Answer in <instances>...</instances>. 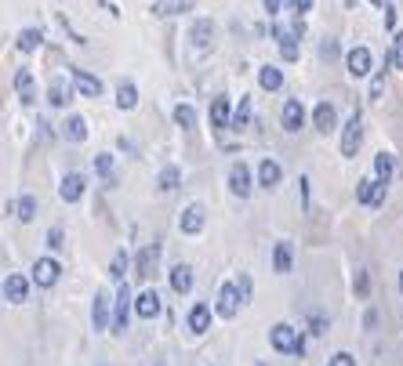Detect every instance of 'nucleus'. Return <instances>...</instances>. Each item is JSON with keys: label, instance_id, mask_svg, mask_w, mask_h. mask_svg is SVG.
Returning <instances> with one entry per match:
<instances>
[{"label": "nucleus", "instance_id": "2eb2a0df", "mask_svg": "<svg viewBox=\"0 0 403 366\" xmlns=\"http://www.w3.org/2000/svg\"><path fill=\"white\" fill-rule=\"evenodd\" d=\"M73 88H77L84 98H98V95H102V80L91 76L88 69H73Z\"/></svg>", "mask_w": 403, "mask_h": 366}, {"label": "nucleus", "instance_id": "58836bf2", "mask_svg": "<svg viewBox=\"0 0 403 366\" xmlns=\"http://www.w3.org/2000/svg\"><path fill=\"white\" fill-rule=\"evenodd\" d=\"M374 185H378V178H364L356 185V200L359 203H371V196H374Z\"/></svg>", "mask_w": 403, "mask_h": 366}, {"label": "nucleus", "instance_id": "2f4dec72", "mask_svg": "<svg viewBox=\"0 0 403 366\" xmlns=\"http://www.w3.org/2000/svg\"><path fill=\"white\" fill-rule=\"evenodd\" d=\"M175 123L182 127V131H193V127H197V109H193V105H185V102H178L175 105Z\"/></svg>", "mask_w": 403, "mask_h": 366}, {"label": "nucleus", "instance_id": "423d86ee", "mask_svg": "<svg viewBox=\"0 0 403 366\" xmlns=\"http://www.w3.org/2000/svg\"><path fill=\"white\" fill-rule=\"evenodd\" d=\"M240 290H237V283H222V290H218V305H215V312L222 316V319H232L240 312Z\"/></svg>", "mask_w": 403, "mask_h": 366}, {"label": "nucleus", "instance_id": "f3484780", "mask_svg": "<svg viewBox=\"0 0 403 366\" xmlns=\"http://www.w3.org/2000/svg\"><path fill=\"white\" fill-rule=\"evenodd\" d=\"M272 36H277V44H280V55L284 62H298V44H294V29H284V26H272Z\"/></svg>", "mask_w": 403, "mask_h": 366}, {"label": "nucleus", "instance_id": "473e14b6", "mask_svg": "<svg viewBox=\"0 0 403 366\" xmlns=\"http://www.w3.org/2000/svg\"><path fill=\"white\" fill-rule=\"evenodd\" d=\"M178 182H182V170H178V167H164L160 178H157V189H160V192H175Z\"/></svg>", "mask_w": 403, "mask_h": 366}, {"label": "nucleus", "instance_id": "dca6fc26", "mask_svg": "<svg viewBox=\"0 0 403 366\" xmlns=\"http://www.w3.org/2000/svg\"><path fill=\"white\" fill-rule=\"evenodd\" d=\"M135 312H138V319H157L160 316V294L157 290H142L135 297Z\"/></svg>", "mask_w": 403, "mask_h": 366}, {"label": "nucleus", "instance_id": "864d4df0", "mask_svg": "<svg viewBox=\"0 0 403 366\" xmlns=\"http://www.w3.org/2000/svg\"><path fill=\"white\" fill-rule=\"evenodd\" d=\"M345 4H349V8H352V4H356V0H345Z\"/></svg>", "mask_w": 403, "mask_h": 366}, {"label": "nucleus", "instance_id": "9d476101", "mask_svg": "<svg viewBox=\"0 0 403 366\" xmlns=\"http://www.w3.org/2000/svg\"><path fill=\"white\" fill-rule=\"evenodd\" d=\"M157 265H160V243L142 247L138 257H135V272H138L142 279H150V276H157Z\"/></svg>", "mask_w": 403, "mask_h": 366}, {"label": "nucleus", "instance_id": "37998d69", "mask_svg": "<svg viewBox=\"0 0 403 366\" xmlns=\"http://www.w3.org/2000/svg\"><path fill=\"white\" fill-rule=\"evenodd\" d=\"M381 11H385V29H392L396 26V8L392 4H381Z\"/></svg>", "mask_w": 403, "mask_h": 366}, {"label": "nucleus", "instance_id": "c03bdc74", "mask_svg": "<svg viewBox=\"0 0 403 366\" xmlns=\"http://www.w3.org/2000/svg\"><path fill=\"white\" fill-rule=\"evenodd\" d=\"M320 55H324V58H334V55H338V44H334V40H324V44H320Z\"/></svg>", "mask_w": 403, "mask_h": 366}, {"label": "nucleus", "instance_id": "7c9ffc66", "mask_svg": "<svg viewBox=\"0 0 403 366\" xmlns=\"http://www.w3.org/2000/svg\"><path fill=\"white\" fill-rule=\"evenodd\" d=\"M15 44H18V51H26V55H29V51H37L40 44H44V33L29 26V29H22V33H18V40H15Z\"/></svg>", "mask_w": 403, "mask_h": 366}, {"label": "nucleus", "instance_id": "412c9836", "mask_svg": "<svg viewBox=\"0 0 403 366\" xmlns=\"http://www.w3.org/2000/svg\"><path fill=\"white\" fill-rule=\"evenodd\" d=\"M91 323H95V330H105V327H110V294H105V290H98V294H95Z\"/></svg>", "mask_w": 403, "mask_h": 366}, {"label": "nucleus", "instance_id": "4468645a", "mask_svg": "<svg viewBox=\"0 0 403 366\" xmlns=\"http://www.w3.org/2000/svg\"><path fill=\"white\" fill-rule=\"evenodd\" d=\"M312 123H316V131H320V135H331L334 127H338L334 105H331V102H320V105H316V109H312Z\"/></svg>", "mask_w": 403, "mask_h": 366}, {"label": "nucleus", "instance_id": "c756f323", "mask_svg": "<svg viewBox=\"0 0 403 366\" xmlns=\"http://www.w3.org/2000/svg\"><path fill=\"white\" fill-rule=\"evenodd\" d=\"M258 83H262V91H280L284 88V73L277 66H262L258 69Z\"/></svg>", "mask_w": 403, "mask_h": 366}, {"label": "nucleus", "instance_id": "a211bd4d", "mask_svg": "<svg viewBox=\"0 0 403 366\" xmlns=\"http://www.w3.org/2000/svg\"><path fill=\"white\" fill-rule=\"evenodd\" d=\"M48 102L55 105V109H66V105L73 102V88L62 76H55L51 83H48Z\"/></svg>", "mask_w": 403, "mask_h": 366}, {"label": "nucleus", "instance_id": "de8ad7c7", "mask_svg": "<svg viewBox=\"0 0 403 366\" xmlns=\"http://www.w3.org/2000/svg\"><path fill=\"white\" fill-rule=\"evenodd\" d=\"M381 91H385V76H378V80L371 83V98H381Z\"/></svg>", "mask_w": 403, "mask_h": 366}, {"label": "nucleus", "instance_id": "e433bc0d", "mask_svg": "<svg viewBox=\"0 0 403 366\" xmlns=\"http://www.w3.org/2000/svg\"><path fill=\"white\" fill-rule=\"evenodd\" d=\"M385 66L403 69V33H396V36H392V51L385 55Z\"/></svg>", "mask_w": 403, "mask_h": 366}, {"label": "nucleus", "instance_id": "f03ea898", "mask_svg": "<svg viewBox=\"0 0 403 366\" xmlns=\"http://www.w3.org/2000/svg\"><path fill=\"white\" fill-rule=\"evenodd\" d=\"M127 316H131V287L120 283V287H117V297H113V319H110L113 334H124V330H127Z\"/></svg>", "mask_w": 403, "mask_h": 366}, {"label": "nucleus", "instance_id": "5701e85b", "mask_svg": "<svg viewBox=\"0 0 403 366\" xmlns=\"http://www.w3.org/2000/svg\"><path fill=\"white\" fill-rule=\"evenodd\" d=\"M182 11H193V0H153V15L157 18H171Z\"/></svg>", "mask_w": 403, "mask_h": 366}, {"label": "nucleus", "instance_id": "8fccbe9b", "mask_svg": "<svg viewBox=\"0 0 403 366\" xmlns=\"http://www.w3.org/2000/svg\"><path fill=\"white\" fill-rule=\"evenodd\" d=\"M265 11H269V15H277V11H280V0H265Z\"/></svg>", "mask_w": 403, "mask_h": 366}, {"label": "nucleus", "instance_id": "cd10ccee", "mask_svg": "<svg viewBox=\"0 0 403 366\" xmlns=\"http://www.w3.org/2000/svg\"><path fill=\"white\" fill-rule=\"evenodd\" d=\"M291 262H294L291 243H287V240H280V243H277V250H272V269H277L280 276H287V272H291Z\"/></svg>", "mask_w": 403, "mask_h": 366}, {"label": "nucleus", "instance_id": "72a5a7b5", "mask_svg": "<svg viewBox=\"0 0 403 366\" xmlns=\"http://www.w3.org/2000/svg\"><path fill=\"white\" fill-rule=\"evenodd\" d=\"M247 123H251V98H240V105H237V109H232V116H229V127L244 131Z\"/></svg>", "mask_w": 403, "mask_h": 366}, {"label": "nucleus", "instance_id": "4be33fe9", "mask_svg": "<svg viewBox=\"0 0 403 366\" xmlns=\"http://www.w3.org/2000/svg\"><path fill=\"white\" fill-rule=\"evenodd\" d=\"M280 178H284V170H280L277 160H262V163H258V185H262V189H277Z\"/></svg>", "mask_w": 403, "mask_h": 366}, {"label": "nucleus", "instance_id": "f8f14e48", "mask_svg": "<svg viewBox=\"0 0 403 366\" xmlns=\"http://www.w3.org/2000/svg\"><path fill=\"white\" fill-rule=\"evenodd\" d=\"M189 40H193V48H200V51L215 48V22H211V18H197L193 29H189Z\"/></svg>", "mask_w": 403, "mask_h": 366}, {"label": "nucleus", "instance_id": "0eeeda50", "mask_svg": "<svg viewBox=\"0 0 403 366\" xmlns=\"http://www.w3.org/2000/svg\"><path fill=\"white\" fill-rule=\"evenodd\" d=\"M58 276H62V265L55 262V257H40V262L33 265V283L44 287V290L58 283Z\"/></svg>", "mask_w": 403, "mask_h": 366}, {"label": "nucleus", "instance_id": "49530a36", "mask_svg": "<svg viewBox=\"0 0 403 366\" xmlns=\"http://www.w3.org/2000/svg\"><path fill=\"white\" fill-rule=\"evenodd\" d=\"M291 8L298 15H305V11H312V0H291Z\"/></svg>", "mask_w": 403, "mask_h": 366}, {"label": "nucleus", "instance_id": "6e6552de", "mask_svg": "<svg viewBox=\"0 0 403 366\" xmlns=\"http://www.w3.org/2000/svg\"><path fill=\"white\" fill-rule=\"evenodd\" d=\"M280 123H284V131H287V135H298V131H302V123H305V109H302V102H298V98H287V102H284Z\"/></svg>", "mask_w": 403, "mask_h": 366}, {"label": "nucleus", "instance_id": "7ed1b4c3", "mask_svg": "<svg viewBox=\"0 0 403 366\" xmlns=\"http://www.w3.org/2000/svg\"><path fill=\"white\" fill-rule=\"evenodd\" d=\"M359 142H364V120H359V113H352L349 123H345V131H342V156H356Z\"/></svg>", "mask_w": 403, "mask_h": 366}, {"label": "nucleus", "instance_id": "f704fd0d", "mask_svg": "<svg viewBox=\"0 0 403 366\" xmlns=\"http://www.w3.org/2000/svg\"><path fill=\"white\" fill-rule=\"evenodd\" d=\"M95 170H98V178H102L105 185L117 182V175H113V156H110V153H98V156H95Z\"/></svg>", "mask_w": 403, "mask_h": 366}, {"label": "nucleus", "instance_id": "bb28decb", "mask_svg": "<svg viewBox=\"0 0 403 366\" xmlns=\"http://www.w3.org/2000/svg\"><path fill=\"white\" fill-rule=\"evenodd\" d=\"M117 105H120L124 113H131L135 105H138V88H135L131 80H124L120 88H117Z\"/></svg>", "mask_w": 403, "mask_h": 366}, {"label": "nucleus", "instance_id": "f257e3e1", "mask_svg": "<svg viewBox=\"0 0 403 366\" xmlns=\"http://www.w3.org/2000/svg\"><path fill=\"white\" fill-rule=\"evenodd\" d=\"M269 341H272V348L284 352V355H302V352H305L302 334L294 330V327H287V323H277V327L269 330Z\"/></svg>", "mask_w": 403, "mask_h": 366}, {"label": "nucleus", "instance_id": "6ab92c4d", "mask_svg": "<svg viewBox=\"0 0 403 366\" xmlns=\"http://www.w3.org/2000/svg\"><path fill=\"white\" fill-rule=\"evenodd\" d=\"M15 91L22 98V105H33L37 102V83H33V73L29 69H18L15 73Z\"/></svg>", "mask_w": 403, "mask_h": 366}, {"label": "nucleus", "instance_id": "3c124183", "mask_svg": "<svg viewBox=\"0 0 403 366\" xmlns=\"http://www.w3.org/2000/svg\"><path fill=\"white\" fill-rule=\"evenodd\" d=\"M399 294H403V269H399Z\"/></svg>", "mask_w": 403, "mask_h": 366}, {"label": "nucleus", "instance_id": "aec40b11", "mask_svg": "<svg viewBox=\"0 0 403 366\" xmlns=\"http://www.w3.org/2000/svg\"><path fill=\"white\" fill-rule=\"evenodd\" d=\"M189 330H193V334H207L211 330V305L197 301V305L189 309Z\"/></svg>", "mask_w": 403, "mask_h": 366}, {"label": "nucleus", "instance_id": "79ce46f5", "mask_svg": "<svg viewBox=\"0 0 403 366\" xmlns=\"http://www.w3.org/2000/svg\"><path fill=\"white\" fill-rule=\"evenodd\" d=\"M327 366H356V359L349 355V352H338V355H331V362Z\"/></svg>", "mask_w": 403, "mask_h": 366}, {"label": "nucleus", "instance_id": "c9c22d12", "mask_svg": "<svg viewBox=\"0 0 403 366\" xmlns=\"http://www.w3.org/2000/svg\"><path fill=\"white\" fill-rule=\"evenodd\" d=\"M15 214H18V222H33V218H37V200L29 196V192H26V196H18Z\"/></svg>", "mask_w": 403, "mask_h": 366}, {"label": "nucleus", "instance_id": "39448f33", "mask_svg": "<svg viewBox=\"0 0 403 366\" xmlns=\"http://www.w3.org/2000/svg\"><path fill=\"white\" fill-rule=\"evenodd\" d=\"M204 225H207L204 203H189V207L182 210V218H178V229H182L185 236H197V232H204Z\"/></svg>", "mask_w": 403, "mask_h": 366}, {"label": "nucleus", "instance_id": "20e7f679", "mask_svg": "<svg viewBox=\"0 0 403 366\" xmlns=\"http://www.w3.org/2000/svg\"><path fill=\"white\" fill-rule=\"evenodd\" d=\"M251 189H254V182H251L247 163H244V160L232 163V167H229V192H232V196H240V200H247Z\"/></svg>", "mask_w": 403, "mask_h": 366}, {"label": "nucleus", "instance_id": "a18cd8bd", "mask_svg": "<svg viewBox=\"0 0 403 366\" xmlns=\"http://www.w3.org/2000/svg\"><path fill=\"white\" fill-rule=\"evenodd\" d=\"M237 290H240V301H247V297H251V279H247V276H240Z\"/></svg>", "mask_w": 403, "mask_h": 366}, {"label": "nucleus", "instance_id": "ea45409f", "mask_svg": "<svg viewBox=\"0 0 403 366\" xmlns=\"http://www.w3.org/2000/svg\"><path fill=\"white\" fill-rule=\"evenodd\" d=\"M352 290H356V297H367V294H371V276H367L364 269L356 272V279H352Z\"/></svg>", "mask_w": 403, "mask_h": 366}, {"label": "nucleus", "instance_id": "4c0bfd02", "mask_svg": "<svg viewBox=\"0 0 403 366\" xmlns=\"http://www.w3.org/2000/svg\"><path fill=\"white\" fill-rule=\"evenodd\" d=\"M124 272H127V254L117 250V254H113V265H110V276L117 279V283H124Z\"/></svg>", "mask_w": 403, "mask_h": 366}, {"label": "nucleus", "instance_id": "a19ab883", "mask_svg": "<svg viewBox=\"0 0 403 366\" xmlns=\"http://www.w3.org/2000/svg\"><path fill=\"white\" fill-rule=\"evenodd\" d=\"M48 247H51V250H62V247H66V232H62L58 225L48 229Z\"/></svg>", "mask_w": 403, "mask_h": 366}, {"label": "nucleus", "instance_id": "ddd939ff", "mask_svg": "<svg viewBox=\"0 0 403 366\" xmlns=\"http://www.w3.org/2000/svg\"><path fill=\"white\" fill-rule=\"evenodd\" d=\"M4 297L11 301V305H22V301L29 297V279L18 276V272H11V276L4 279Z\"/></svg>", "mask_w": 403, "mask_h": 366}, {"label": "nucleus", "instance_id": "603ef678", "mask_svg": "<svg viewBox=\"0 0 403 366\" xmlns=\"http://www.w3.org/2000/svg\"><path fill=\"white\" fill-rule=\"evenodd\" d=\"M371 4H374V8H381V4H385V0H371Z\"/></svg>", "mask_w": 403, "mask_h": 366}, {"label": "nucleus", "instance_id": "9b49d317", "mask_svg": "<svg viewBox=\"0 0 403 366\" xmlns=\"http://www.w3.org/2000/svg\"><path fill=\"white\" fill-rule=\"evenodd\" d=\"M84 189H88V182H84V175H80V170H70V175L62 178V185H58V196L66 200V203H80Z\"/></svg>", "mask_w": 403, "mask_h": 366}, {"label": "nucleus", "instance_id": "09e8293b", "mask_svg": "<svg viewBox=\"0 0 403 366\" xmlns=\"http://www.w3.org/2000/svg\"><path fill=\"white\" fill-rule=\"evenodd\" d=\"M327 330V319L324 316H312V334H324Z\"/></svg>", "mask_w": 403, "mask_h": 366}, {"label": "nucleus", "instance_id": "c85d7f7f", "mask_svg": "<svg viewBox=\"0 0 403 366\" xmlns=\"http://www.w3.org/2000/svg\"><path fill=\"white\" fill-rule=\"evenodd\" d=\"M374 175H378L381 185H389L392 175H396V160H392L389 153H378V156H374Z\"/></svg>", "mask_w": 403, "mask_h": 366}, {"label": "nucleus", "instance_id": "a878e982", "mask_svg": "<svg viewBox=\"0 0 403 366\" xmlns=\"http://www.w3.org/2000/svg\"><path fill=\"white\" fill-rule=\"evenodd\" d=\"M171 290L175 294H189V290H193V269H189V265H175L171 269Z\"/></svg>", "mask_w": 403, "mask_h": 366}, {"label": "nucleus", "instance_id": "393cba45", "mask_svg": "<svg viewBox=\"0 0 403 366\" xmlns=\"http://www.w3.org/2000/svg\"><path fill=\"white\" fill-rule=\"evenodd\" d=\"M229 116H232V109H229V98H225V95L211 102V127H215V131H225Z\"/></svg>", "mask_w": 403, "mask_h": 366}, {"label": "nucleus", "instance_id": "b1692460", "mask_svg": "<svg viewBox=\"0 0 403 366\" xmlns=\"http://www.w3.org/2000/svg\"><path fill=\"white\" fill-rule=\"evenodd\" d=\"M62 138H66V142H84V138H88V120H84V116H66V123H62Z\"/></svg>", "mask_w": 403, "mask_h": 366}, {"label": "nucleus", "instance_id": "1a4fd4ad", "mask_svg": "<svg viewBox=\"0 0 403 366\" xmlns=\"http://www.w3.org/2000/svg\"><path fill=\"white\" fill-rule=\"evenodd\" d=\"M371 62H374V58H371L367 48H352V51L345 55V69H349L352 80H364V76L371 73Z\"/></svg>", "mask_w": 403, "mask_h": 366}]
</instances>
